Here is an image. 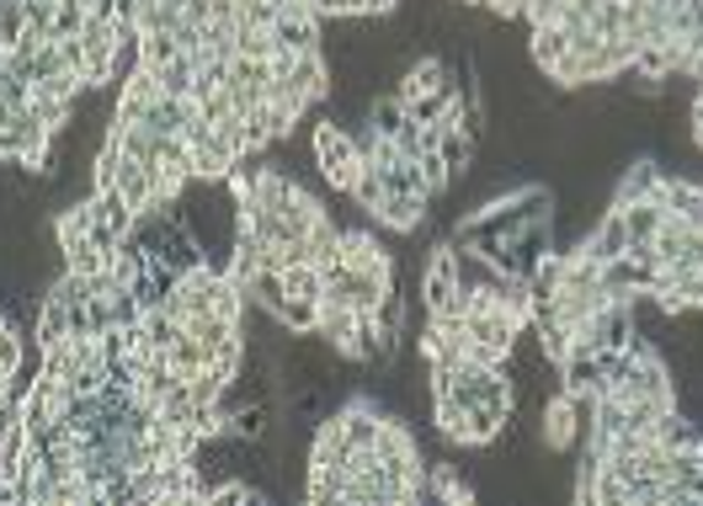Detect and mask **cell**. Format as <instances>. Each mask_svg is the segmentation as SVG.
<instances>
[{"label": "cell", "mask_w": 703, "mask_h": 506, "mask_svg": "<svg viewBox=\"0 0 703 506\" xmlns=\"http://www.w3.org/2000/svg\"><path fill=\"white\" fill-rule=\"evenodd\" d=\"M246 298L256 304V309H272V315H278V304L289 298V283H283V272L261 267V272H256V278L246 283Z\"/></svg>", "instance_id": "ac0fdd59"}, {"label": "cell", "mask_w": 703, "mask_h": 506, "mask_svg": "<svg viewBox=\"0 0 703 506\" xmlns=\"http://www.w3.org/2000/svg\"><path fill=\"white\" fill-rule=\"evenodd\" d=\"M623 219V230H629V240H656L666 224V209L656 203V198H640V203H623V209H613Z\"/></svg>", "instance_id": "ba28073f"}, {"label": "cell", "mask_w": 703, "mask_h": 506, "mask_svg": "<svg viewBox=\"0 0 703 506\" xmlns=\"http://www.w3.org/2000/svg\"><path fill=\"white\" fill-rule=\"evenodd\" d=\"M347 198H352V203L373 219V213H378V203L389 198V187H384V176H378V170H363V176H358V187H352Z\"/></svg>", "instance_id": "7402d4cb"}, {"label": "cell", "mask_w": 703, "mask_h": 506, "mask_svg": "<svg viewBox=\"0 0 703 506\" xmlns=\"http://www.w3.org/2000/svg\"><path fill=\"white\" fill-rule=\"evenodd\" d=\"M0 384H22V326H16V315H5V337H0Z\"/></svg>", "instance_id": "ffe728a7"}, {"label": "cell", "mask_w": 703, "mask_h": 506, "mask_svg": "<svg viewBox=\"0 0 703 506\" xmlns=\"http://www.w3.org/2000/svg\"><path fill=\"white\" fill-rule=\"evenodd\" d=\"M278 326L289 331V337H315L320 331V298H283L278 304Z\"/></svg>", "instance_id": "7c38bea8"}, {"label": "cell", "mask_w": 703, "mask_h": 506, "mask_svg": "<svg viewBox=\"0 0 703 506\" xmlns=\"http://www.w3.org/2000/svg\"><path fill=\"white\" fill-rule=\"evenodd\" d=\"M458 294V251L448 240H432V256H426V278H421V298H426V315L448 309Z\"/></svg>", "instance_id": "7a4b0ae2"}, {"label": "cell", "mask_w": 703, "mask_h": 506, "mask_svg": "<svg viewBox=\"0 0 703 506\" xmlns=\"http://www.w3.org/2000/svg\"><path fill=\"white\" fill-rule=\"evenodd\" d=\"M309 155H315V166L326 170V187H336V192H352L358 176L368 170L352 128L341 123V118H320V123L309 128Z\"/></svg>", "instance_id": "6da1fadb"}, {"label": "cell", "mask_w": 703, "mask_h": 506, "mask_svg": "<svg viewBox=\"0 0 703 506\" xmlns=\"http://www.w3.org/2000/svg\"><path fill=\"white\" fill-rule=\"evenodd\" d=\"M373 326H378V337H384L389 352H400V346H406V298H400V289H389V294L378 298Z\"/></svg>", "instance_id": "9c48e42d"}, {"label": "cell", "mask_w": 703, "mask_h": 506, "mask_svg": "<svg viewBox=\"0 0 703 506\" xmlns=\"http://www.w3.org/2000/svg\"><path fill=\"white\" fill-rule=\"evenodd\" d=\"M571 43H576V33H571L565 22H554V27H528V59L549 75V70L571 54Z\"/></svg>", "instance_id": "52a82bcc"}, {"label": "cell", "mask_w": 703, "mask_h": 506, "mask_svg": "<svg viewBox=\"0 0 703 506\" xmlns=\"http://www.w3.org/2000/svg\"><path fill=\"white\" fill-rule=\"evenodd\" d=\"M426 480H432V496H437V502H474V485L464 480V469H458L454 459L426 464Z\"/></svg>", "instance_id": "8fae6325"}, {"label": "cell", "mask_w": 703, "mask_h": 506, "mask_svg": "<svg viewBox=\"0 0 703 506\" xmlns=\"http://www.w3.org/2000/svg\"><path fill=\"white\" fill-rule=\"evenodd\" d=\"M113 267V251H102L91 235L75 240V246H65V272H75V278H96V272H107Z\"/></svg>", "instance_id": "9a60e30c"}, {"label": "cell", "mask_w": 703, "mask_h": 506, "mask_svg": "<svg viewBox=\"0 0 703 506\" xmlns=\"http://www.w3.org/2000/svg\"><path fill=\"white\" fill-rule=\"evenodd\" d=\"M283 283H289L293 298H326V272L320 267H289Z\"/></svg>", "instance_id": "44dd1931"}, {"label": "cell", "mask_w": 703, "mask_h": 506, "mask_svg": "<svg viewBox=\"0 0 703 506\" xmlns=\"http://www.w3.org/2000/svg\"><path fill=\"white\" fill-rule=\"evenodd\" d=\"M384 187L400 192V198H432V187H426V176H421V161H406V155L384 170Z\"/></svg>", "instance_id": "2e32d148"}, {"label": "cell", "mask_w": 703, "mask_h": 506, "mask_svg": "<svg viewBox=\"0 0 703 506\" xmlns=\"http://www.w3.org/2000/svg\"><path fill=\"white\" fill-rule=\"evenodd\" d=\"M411 123V113H406V102L395 96V91H384V96H373L368 102V128L373 133H384V139H400V128Z\"/></svg>", "instance_id": "4fadbf2b"}, {"label": "cell", "mask_w": 703, "mask_h": 506, "mask_svg": "<svg viewBox=\"0 0 703 506\" xmlns=\"http://www.w3.org/2000/svg\"><path fill=\"white\" fill-rule=\"evenodd\" d=\"M70 337V304L65 298H43V309H38V331H33V341H38V352L43 346H59V341Z\"/></svg>", "instance_id": "5bb4252c"}, {"label": "cell", "mask_w": 703, "mask_h": 506, "mask_svg": "<svg viewBox=\"0 0 703 506\" xmlns=\"http://www.w3.org/2000/svg\"><path fill=\"white\" fill-rule=\"evenodd\" d=\"M171 368H176V379L203 374V368H213V346H208V341H198L192 331H181V337L171 341Z\"/></svg>", "instance_id": "30bf717a"}, {"label": "cell", "mask_w": 703, "mask_h": 506, "mask_svg": "<svg viewBox=\"0 0 703 506\" xmlns=\"http://www.w3.org/2000/svg\"><path fill=\"white\" fill-rule=\"evenodd\" d=\"M688 118H693V150H703V91L693 96V113Z\"/></svg>", "instance_id": "cb8c5ba5"}, {"label": "cell", "mask_w": 703, "mask_h": 506, "mask_svg": "<svg viewBox=\"0 0 703 506\" xmlns=\"http://www.w3.org/2000/svg\"><path fill=\"white\" fill-rule=\"evenodd\" d=\"M560 16H565V0H528V11H523L528 27H554Z\"/></svg>", "instance_id": "603a6c76"}, {"label": "cell", "mask_w": 703, "mask_h": 506, "mask_svg": "<svg viewBox=\"0 0 703 506\" xmlns=\"http://www.w3.org/2000/svg\"><path fill=\"white\" fill-rule=\"evenodd\" d=\"M693 81H699V91H703V64H693Z\"/></svg>", "instance_id": "d4e9b609"}, {"label": "cell", "mask_w": 703, "mask_h": 506, "mask_svg": "<svg viewBox=\"0 0 703 506\" xmlns=\"http://www.w3.org/2000/svg\"><path fill=\"white\" fill-rule=\"evenodd\" d=\"M341 256L352 272H363L373 283H395V256L373 240V230H341Z\"/></svg>", "instance_id": "3957f363"}, {"label": "cell", "mask_w": 703, "mask_h": 506, "mask_svg": "<svg viewBox=\"0 0 703 506\" xmlns=\"http://www.w3.org/2000/svg\"><path fill=\"white\" fill-rule=\"evenodd\" d=\"M235 161H241V150H235L219 128H208L203 139L192 144V170H198V181H230Z\"/></svg>", "instance_id": "277c9868"}, {"label": "cell", "mask_w": 703, "mask_h": 506, "mask_svg": "<svg viewBox=\"0 0 703 506\" xmlns=\"http://www.w3.org/2000/svg\"><path fill=\"white\" fill-rule=\"evenodd\" d=\"M176 59H181V38L176 33H144L139 38V64L144 70H166Z\"/></svg>", "instance_id": "e0dca14e"}, {"label": "cell", "mask_w": 703, "mask_h": 506, "mask_svg": "<svg viewBox=\"0 0 703 506\" xmlns=\"http://www.w3.org/2000/svg\"><path fill=\"white\" fill-rule=\"evenodd\" d=\"M560 389H571L576 400H597V395L608 389V374H602V363H597L591 352H571V357L560 363Z\"/></svg>", "instance_id": "8992f818"}, {"label": "cell", "mask_w": 703, "mask_h": 506, "mask_svg": "<svg viewBox=\"0 0 703 506\" xmlns=\"http://www.w3.org/2000/svg\"><path fill=\"white\" fill-rule=\"evenodd\" d=\"M474 144H480L474 133H464V128H443V144H437V150H443V161H448L454 176H464V170L474 166Z\"/></svg>", "instance_id": "d6986e66"}, {"label": "cell", "mask_w": 703, "mask_h": 506, "mask_svg": "<svg viewBox=\"0 0 703 506\" xmlns=\"http://www.w3.org/2000/svg\"><path fill=\"white\" fill-rule=\"evenodd\" d=\"M426 209H432V198H400V192H389V198L378 203L373 219H378L384 230H395V235H421V230H426V219H432Z\"/></svg>", "instance_id": "5b68a950"}]
</instances>
